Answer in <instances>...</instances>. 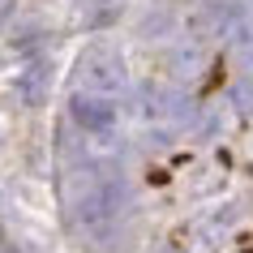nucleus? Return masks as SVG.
Listing matches in <instances>:
<instances>
[{"instance_id": "nucleus-1", "label": "nucleus", "mask_w": 253, "mask_h": 253, "mask_svg": "<svg viewBox=\"0 0 253 253\" xmlns=\"http://www.w3.org/2000/svg\"><path fill=\"white\" fill-rule=\"evenodd\" d=\"M129 202V189H125V176L120 172H90L82 180V189L73 193V211H78V223L90 227V232H103L120 219Z\"/></svg>"}, {"instance_id": "nucleus-2", "label": "nucleus", "mask_w": 253, "mask_h": 253, "mask_svg": "<svg viewBox=\"0 0 253 253\" xmlns=\"http://www.w3.org/2000/svg\"><path fill=\"white\" fill-rule=\"evenodd\" d=\"M82 86L94 94H116L120 86H125V65H120V56L116 52H107V47H94V52L82 56Z\"/></svg>"}, {"instance_id": "nucleus-3", "label": "nucleus", "mask_w": 253, "mask_h": 253, "mask_svg": "<svg viewBox=\"0 0 253 253\" xmlns=\"http://www.w3.org/2000/svg\"><path fill=\"white\" fill-rule=\"evenodd\" d=\"M73 120H78L86 133H112L116 129V103L112 94H94V90H78L73 103H69Z\"/></svg>"}, {"instance_id": "nucleus-4", "label": "nucleus", "mask_w": 253, "mask_h": 253, "mask_svg": "<svg viewBox=\"0 0 253 253\" xmlns=\"http://www.w3.org/2000/svg\"><path fill=\"white\" fill-rule=\"evenodd\" d=\"M116 17V0H86V26H107Z\"/></svg>"}, {"instance_id": "nucleus-5", "label": "nucleus", "mask_w": 253, "mask_h": 253, "mask_svg": "<svg viewBox=\"0 0 253 253\" xmlns=\"http://www.w3.org/2000/svg\"><path fill=\"white\" fill-rule=\"evenodd\" d=\"M22 94H26V103H43V69L39 65L22 78Z\"/></svg>"}]
</instances>
